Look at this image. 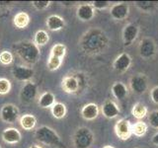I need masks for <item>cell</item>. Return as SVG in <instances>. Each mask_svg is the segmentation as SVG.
<instances>
[{
  "mask_svg": "<svg viewBox=\"0 0 158 148\" xmlns=\"http://www.w3.org/2000/svg\"><path fill=\"white\" fill-rule=\"evenodd\" d=\"M108 44L109 39L106 33L98 28H93L87 31L79 42L81 51L89 56H96L104 52Z\"/></svg>",
  "mask_w": 158,
  "mask_h": 148,
  "instance_id": "cell-1",
  "label": "cell"
},
{
  "mask_svg": "<svg viewBox=\"0 0 158 148\" xmlns=\"http://www.w3.org/2000/svg\"><path fill=\"white\" fill-rule=\"evenodd\" d=\"M13 49L19 56V58L28 64L37 63L40 57H41L40 47L34 42L28 41V39L14 43Z\"/></svg>",
  "mask_w": 158,
  "mask_h": 148,
  "instance_id": "cell-2",
  "label": "cell"
},
{
  "mask_svg": "<svg viewBox=\"0 0 158 148\" xmlns=\"http://www.w3.org/2000/svg\"><path fill=\"white\" fill-rule=\"evenodd\" d=\"M35 137L38 141L43 144L53 147H62L63 143L57 132L52 127L47 125H42L38 127L35 131Z\"/></svg>",
  "mask_w": 158,
  "mask_h": 148,
  "instance_id": "cell-3",
  "label": "cell"
},
{
  "mask_svg": "<svg viewBox=\"0 0 158 148\" xmlns=\"http://www.w3.org/2000/svg\"><path fill=\"white\" fill-rule=\"evenodd\" d=\"M94 142V134L88 127L82 126L73 134V144L75 148H89Z\"/></svg>",
  "mask_w": 158,
  "mask_h": 148,
  "instance_id": "cell-4",
  "label": "cell"
},
{
  "mask_svg": "<svg viewBox=\"0 0 158 148\" xmlns=\"http://www.w3.org/2000/svg\"><path fill=\"white\" fill-rule=\"evenodd\" d=\"M157 47L155 42L151 38L142 39L139 44H138V53L139 56L143 59H150L156 54Z\"/></svg>",
  "mask_w": 158,
  "mask_h": 148,
  "instance_id": "cell-5",
  "label": "cell"
},
{
  "mask_svg": "<svg viewBox=\"0 0 158 148\" xmlns=\"http://www.w3.org/2000/svg\"><path fill=\"white\" fill-rule=\"evenodd\" d=\"M0 117L6 123H13L19 117V109L13 104H5L0 111Z\"/></svg>",
  "mask_w": 158,
  "mask_h": 148,
  "instance_id": "cell-6",
  "label": "cell"
},
{
  "mask_svg": "<svg viewBox=\"0 0 158 148\" xmlns=\"http://www.w3.org/2000/svg\"><path fill=\"white\" fill-rule=\"evenodd\" d=\"M81 88L79 78L75 75H66L61 80V89L67 94H76Z\"/></svg>",
  "mask_w": 158,
  "mask_h": 148,
  "instance_id": "cell-7",
  "label": "cell"
},
{
  "mask_svg": "<svg viewBox=\"0 0 158 148\" xmlns=\"http://www.w3.org/2000/svg\"><path fill=\"white\" fill-rule=\"evenodd\" d=\"M115 133L120 139L127 140L132 134L131 122L126 118L118 120L115 125Z\"/></svg>",
  "mask_w": 158,
  "mask_h": 148,
  "instance_id": "cell-8",
  "label": "cell"
},
{
  "mask_svg": "<svg viewBox=\"0 0 158 148\" xmlns=\"http://www.w3.org/2000/svg\"><path fill=\"white\" fill-rule=\"evenodd\" d=\"M37 95H38V86L36 85V83H34L32 81L25 82L21 89V92H20L21 100L26 103L33 102L37 98Z\"/></svg>",
  "mask_w": 158,
  "mask_h": 148,
  "instance_id": "cell-9",
  "label": "cell"
},
{
  "mask_svg": "<svg viewBox=\"0 0 158 148\" xmlns=\"http://www.w3.org/2000/svg\"><path fill=\"white\" fill-rule=\"evenodd\" d=\"M35 74V71L32 67H29L26 65H17L13 67L12 69V75L18 81L28 82L31 81Z\"/></svg>",
  "mask_w": 158,
  "mask_h": 148,
  "instance_id": "cell-10",
  "label": "cell"
},
{
  "mask_svg": "<svg viewBox=\"0 0 158 148\" xmlns=\"http://www.w3.org/2000/svg\"><path fill=\"white\" fill-rule=\"evenodd\" d=\"M138 33H139V28L135 23H130L125 26L123 30V41L126 47L131 46V44L135 41Z\"/></svg>",
  "mask_w": 158,
  "mask_h": 148,
  "instance_id": "cell-11",
  "label": "cell"
},
{
  "mask_svg": "<svg viewBox=\"0 0 158 148\" xmlns=\"http://www.w3.org/2000/svg\"><path fill=\"white\" fill-rule=\"evenodd\" d=\"M130 87L135 94H143L147 90V79L142 74H136L132 76L130 80Z\"/></svg>",
  "mask_w": 158,
  "mask_h": 148,
  "instance_id": "cell-12",
  "label": "cell"
},
{
  "mask_svg": "<svg viewBox=\"0 0 158 148\" xmlns=\"http://www.w3.org/2000/svg\"><path fill=\"white\" fill-rule=\"evenodd\" d=\"M131 65V57L127 52H123L118 56H117L113 63L114 69L117 72L120 73L127 71L130 69Z\"/></svg>",
  "mask_w": 158,
  "mask_h": 148,
  "instance_id": "cell-13",
  "label": "cell"
},
{
  "mask_svg": "<svg viewBox=\"0 0 158 148\" xmlns=\"http://www.w3.org/2000/svg\"><path fill=\"white\" fill-rule=\"evenodd\" d=\"M110 14L113 19L122 21V20L127 18L128 14H130V6L126 3L114 4L110 8Z\"/></svg>",
  "mask_w": 158,
  "mask_h": 148,
  "instance_id": "cell-14",
  "label": "cell"
},
{
  "mask_svg": "<svg viewBox=\"0 0 158 148\" xmlns=\"http://www.w3.org/2000/svg\"><path fill=\"white\" fill-rule=\"evenodd\" d=\"M76 16L79 20L83 22H88L95 16V9L93 8L91 3H84L80 4L76 10Z\"/></svg>",
  "mask_w": 158,
  "mask_h": 148,
  "instance_id": "cell-15",
  "label": "cell"
},
{
  "mask_svg": "<svg viewBox=\"0 0 158 148\" xmlns=\"http://www.w3.org/2000/svg\"><path fill=\"white\" fill-rule=\"evenodd\" d=\"M2 140L8 144H16L22 139V134L17 128L15 127H7L2 131Z\"/></svg>",
  "mask_w": 158,
  "mask_h": 148,
  "instance_id": "cell-16",
  "label": "cell"
},
{
  "mask_svg": "<svg viewBox=\"0 0 158 148\" xmlns=\"http://www.w3.org/2000/svg\"><path fill=\"white\" fill-rule=\"evenodd\" d=\"M101 112L103 116L107 118H115L118 115H120V109H118V105L113 101H106L103 104L101 108Z\"/></svg>",
  "mask_w": 158,
  "mask_h": 148,
  "instance_id": "cell-17",
  "label": "cell"
},
{
  "mask_svg": "<svg viewBox=\"0 0 158 148\" xmlns=\"http://www.w3.org/2000/svg\"><path fill=\"white\" fill-rule=\"evenodd\" d=\"M46 25L49 31L57 32L64 28V26H65V21H64V19L59 16V15H51V16H48L47 18Z\"/></svg>",
  "mask_w": 158,
  "mask_h": 148,
  "instance_id": "cell-18",
  "label": "cell"
},
{
  "mask_svg": "<svg viewBox=\"0 0 158 148\" xmlns=\"http://www.w3.org/2000/svg\"><path fill=\"white\" fill-rule=\"evenodd\" d=\"M99 113H100V109H99L98 105L94 103H89L82 108L81 116L86 121H93L98 117Z\"/></svg>",
  "mask_w": 158,
  "mask_h": 148,
  "instance_id": "cell-19",
  "label": "cell"
},
{
  "mask_svg": "<svg viewBox=\"0 0 158 148\" xmlns=\"http://www.w3.org/2000/svg\"><path fill=\"white\" fill-rule=\"evenodd\" d=\"M38 104L39 106L43 108V109H48L51 108L56 104V96L54 94L47 91V92H44L41 96H40L39 100H38Z\"/></svg>",
  "mask_w": 158,
  "mask_h": 148,
  "instance_id": "cell-20",
  "label": "cell"
},
{
  "mask_svg": "<svg viewBox=\"0 0 158 148\" xmlns=\"http://www.w3.org/2000/svg\"><path fill=\"white\" fill-rule=\"evenodd\" d=\"M19 122L24 130H32L36 127L37 118L32 113H26L20 117Z\"/></svg>",
  "mask_w": 158,
  "mask_h": 148,
  "instance_id": "cell-21",
  "label": "cell"
},
{
  "mask_svg": "<svg viewBox=\"0 0 158 148\" xmlns=\"http://www.w3.org/2000/svg\"><path fill=\"white\" fill-rule=\"evenodd\" d=\"M30 16L27 12L21 11L17 13L13 18V24L17 29H26L30 24Z\"/></svg>",
  "mask_w": 158,
  "mask_h": 148,
  "instance_id": "cell-22",
  "label": "cell"
},
{
  "mask_svg": "<svg viewBox=\"0 0 158 148\" xmlns=\"http://www.w3.org/2000/svg\"><path fill=\"white\" fill-rule=\"evenodd\" d=\"M112 94L118 100H123L127 96L128 90L123 82H115L112 86Z\"/></svg>",
  "mask_w": 158,
  "mask_h": 148,
  "instance_id": "cell-23",
  "label": "cell"
},
{
  "mask_svg": "<svg viewBox=\"0 0 158 148\" xmlns=\"http://www.w3.org/2000/svg\"><path fill=\"white\" fill-rule=\"evenodd\" d=\"M148 110L146 106L142 103H136L133 105L131 109V115L135 117L136 120L140 121L142 118H144L147 116Z\"/></svg>",
  "mask_w": 158,
  "mask_h": 148,
  "instance_id": "cell-24",
  "label": "cell"
},
{
  "mask_svg": "<svg viewBox=\"0 0 158 148\" xmlns=\"http://www.w3.org/2000/svg\"><path fill=\"white\" fill-rule=\"evenodd\" d=\"M51 111H52V115L53 117L57 118V120H61V118H63L66 116L67 109H66V106L64 105L63 103L56 102V104L52 107Z\"/></svg>",
  "mask_w": 158,
  "mask_h": 148,
  "instance_id": "cell-25",
  "label": "cell"
},
{
  "mask_svg": "<svg viewBox=\"0 0 158 148\" xmlns=\"http://www.w3.org/2000/svg\"><path fill=\"white\" fill-rule=\"evenodd\" d=\"M49 42V35L48 34L47 31L44 30H39V31L35 34V38H34V43L40 47H44Z\"/></svg>",
  "mask_w": 158,
  "mask_h": 148,
  "instance_id": "cell-26",
  "label": "cell"
},
{
  "mask_svg": "<svg viewBox=\"0 0 158 148\" xmlns=\"http://www.w3.org/2000/svg\"><path fill=\"white\" fill-rule=\"evenodd\" d=\"M147 130H148L147 125L142 121H138L133 125H131L132 134H135L137 137L144 136L146 134V132H147Z\"/></svg>",
  "mask_w": 158,
  "mask_h": 148,
  "instance_id": "cell-27",
  "label": "cell"
},
{
  "mask_svg": "<svg viewBox=\"0 0 158 148\" xmlns=\"http://www.w3.org/2000/svg\"><path fill=\"white\" fill-rule=\"evenodd\" d=\"M65 53H66V47L63 43H56L52 47L51 56L63 59L64 56H65Z\"/></svg>",
  "mask_w": 158,
  "mask_h": 148,
  "instance_id": "cell-28",
  "label": "cell"
},
{
  "mask_svg": "<svg viewBox=\"0 0 158 148\" xmlns=\"http://www.w3.org/2000/svg\"><path fill=\"white\" fill-rule=\"evenodd\" d=\"M62 60L63 59H61V58L56 57L53 56H49V57L48 59V69L49 71L57 70V69H59V67L61 66Z\"/></svg>",
  "mask_w": 158,
  "mask_h": 148,
  "instance_id": "cell-29",
  "label": "cell"
},
{
  "mask_svg": "<svg viewBox=\"0 0 158 148\" xmlns=\"http://www.w3.org/2000/svg\"><path fill=\"white\" fill-rule=\"evenodd\" d=\"M13 62V54L9 51H3L0 52V63L3 65H9Z\"/></svg>",
  "mask_w": 158,
  "mask_h": 148,
  "instance_id": "cell-30",
  "label": "cell"
},
{
  "mask_svg": "<svg viewBox=\"0 0 158 148\" xmlns=\"http://www.w3.org/2000/svg\"><path fill=\"white\" fill-rule=\"evenodd\" d=\"M11 90V82L7 78H0V95H6Z\"/></svg>",
  "mask_w": 158,
  "mask_h": 148,
  "instance_id": "cell-31",
  "label": "cell"
},
{
  "mask_svg": "<svg viewBox=\"0 0 158 148\" xmlns=\"http://www.w3.org/2000/svg\"><path fill=\"white\" fill-rule=\"evenodd\" d=\"M157 2H152V1H136L135 5L140 8L143 11H151V10L156 6Z\"/></svg>",
  "mask_w": 158,
  "mask_h": 148,
  "instance_id": "cell-32",
  "label": "cell"
},
{
  "mask_svg": "<svg viewBox=\"0 0 158 148\" xmlns=\"http://www.w3.org/2000/svg\"><path fill=\"white\" fill-rule=\"evenodd\" d=\"M94 9L97 10H102V9H106L108 7L111 6V2L110 1H103V0H95L91 3Z\"/></svg>",
  "mask_w": 158,
  "mask_h": 148,
  "instance_id": "cell-33",
  "label": "cell"
},
{
  "mask_svg": "<svg viewBox=\"0 0 158 148\" xmlns=\"http://www.w3.org/2000/svg\"><path fill=\"white\" fill-rule=\"evenodd\" d=\"M51 1H33L32 5L35 9L39 10V11H43V10L47 9L51 5Z\"/></svg>",
  "mask_w": 158,
  "mask_h": 148,
  "instance_id": "cell-34",
  "label": "cell"
},
{
  "mask_svg": "<svg viewBox=\"0 0 158 148\" xmlns=\"http://www.w3.org/2000/svg\"><path fill=\"white\" fill-rule=\"evenodd\" d=\"M148 120H149L150 125L153 128H156V130H158V111L151 112L150 115H149V117H148Z\"/></svg>",
  "mask_w": 158,
  "mask_h": 148,
  "instance_id": "cell-35",
  "label": "cell"
},
{
  "mask_svg": "<svg viewBox=\"0 0 158 148\" xmlns=\"http://www.w3.org/2000/svg\"><path fill=\"white\" fill-rule=\"evenodd\" d=\"M150 98L152 102L158 105V86H155L154 88L151 89L150 91Z\"/></svg>",
  "mask_w": 158,
  "mask_h": 148,
  "instance_id": "cell-36",
  "label": "cell"
},
{
  "mask_svg": "<svg viewBox=\"0 0 158 148\" xmlns=\"http://www.w3.org/2000/svg\"><path fill=\"white\" fill-rule=\"evenodd\" d=\"M151 141H152V143H153L154 145H157V146H158V132L156 133V134H154V135L152 136Z\"/></svg>",
  "mask_w": 158,
  "mask_h": 148,
  "instance_id": "cell-37",
  "label": "cell"
},
{
  "mask_svg": "<svg viewBox=\"0 0 158 148\" xmlns=\"http://www.w3.org/2000/svg\"><path fill=\"white\" fill-rule=\"evenodd\" d=\"M29 148H43L42 146H40L39 144H32Z\"/></svg>",
  "mask_w": 158,
  "mask_h": 148,
  "instance_id": "cell-38",
  "label": "cell"
},
{
  "mask_svg": "<svg viewBox=\"0 0 158 148\" xmlns=\"http://www.w3.org/2000/svg\"><path fill=\"white\" fill-rule=\"evenodd\" d=\"M9 5L10 2H7V1H0V5Z\"/></svg>",
  "mask_w": 158,
  "mask_h": 148,
  "instance_id": "cell-39",
  "label": "cell"
},
{
  "mask_svg": "<svg viewBox=\"0 0 158 148\" xmlns=\"http://www.w3.org/2000/svg\"><path fill=\"white\" fill-rule=\"evenodd\" d=\"M103 148H115V147L112 146V145H106V146H104Z\"/></svg>",
  "mask_w": 158,
  "mask_h": 148,
  "instance_id": "cell-40",
  "label": "cell"
},
{
  "mask_svg": "<svg viewBox=\"0 0 158 148\" xmlns=\"http://www.w3.org/2000/svg\"><path fill=\"white\" fill-rule=\"evenodd\" d=\"M0 148H1V146H0Z\"/></svg>",
  "mask_w": 158,
  "mask_h": 148,
  "instance_id": "cell-41",
  "label": "cell"
}]
</instances>
